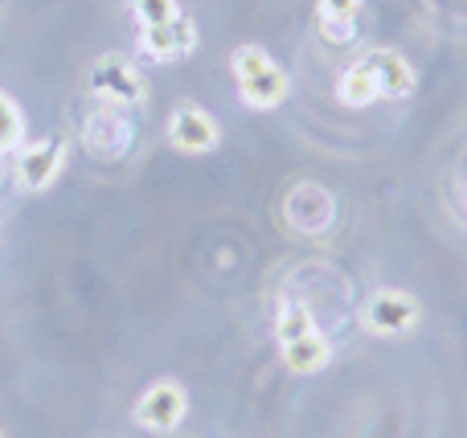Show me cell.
<instances>
[{
	"instance_id": "cell-13",
	"label": "cell",
	"mask_w": 467,
	"mask_h": 438,
	"mask_svg": "<svg viewBox=\"0 0 467 438\" xmlns=\"http://www.w3.org/2000/svg\"><path fill=\"white\" fill-rule=\"evenodd\" d=\"M25 144V111L13 95L0 90V156H13Z\"/></svg>"
},
{
	"instance_id": "cell-7",
	"label": "cell",
	"mask_w": 467,
	"mask_h": 438,
	"mask_svg": "<svg viewBox=\"0 0 467 438\" xmlns=\"http://www.w3.org/2000/svg\"><path fill=\"white\" fill-rule=\"evenodd\" d=\"M283 221H287V229H296L304 238H324L337 226V197L316 180H299L283 197Z\"/></svg>"
},
{
	"instance_id": "cell-12",
	"label": "cell",
	"mask_w": 467,
	"mask_h": 438,
	"mask_svg": "<svg viewBox=\"0 0 467 438\" xmlns=\"http://www.w3.org/2000/svg\"><path fill=\"white\" fill-rule=\"evenodd\" d=\"M361 8H365V0H316V25H320L324 41H332V46L353 41Z\"/></svg>"
},
{
	"instance_id": "cell-5",
	"label": "cell",
	"mask_w": 467,
	"mask_h": 438,
	"mask_svg": "<svg viewBox=\"0 0 467 438\" xmlns=\"http://www.w3.org/2000/svg\"><path fill=\"white\" fill-rule=\"evenodd\" d=\"M82 148L99 160H123L136 148V123L123 107L95 103L82 119Z\"/></svg>"
},
{
	"instance_id": "cell-3",
	"label": "cell",
	"mask_w": 467,
	"mask_h": 438,
	"mask_svg": "<svg viewBox=\"0 0 467 438\" xmlns=\"http://www.w3.org/2000/svg\"><path fill=\"white\" fill-rule=\"evenodd\" d=\"M230 74H234L242 107H250V111H275L291 95L287 70L275 62L266 46H238L230 54Z\"/></svg>"
},
{
	"instance_id": "cell-4",
	"label": "cell",
	"mask_w": 467,
	"mask_h": 438,
	"mask_svg": "<svg viewBox=\"0 0 467 438\" xmlns=\"http://www.w3.org/2000/svg\"><path fill=\"white\" fill-rule=\"evenodd\" d=\"M189 418V393L177 377H161L152 382L131 406V423L148 434H172Z\"/></svg>"
},
{
	"instance_id": "cell-2",
	"label": "cell",
	"mask_w": 467,
	"mask_h": 438,
	"mask_svg": "<svg viewBox=\"0 0 467 438\" xmlns=\"http://www.w3.org/2000/svg\"><path fill=\"white\" fill-rule=\"evenodd\" d=\"M275 341H279L283 365L296 377H316L320 369H328L332 344L324 336V328L316 324L312 308L299 300H283L279 316H275Z\"/></svg>"
},
{
	"instance_id": "cell-15",
	"label": "cell",
	"mask_w": 467,
	"mask_h": 438,
	"mask_svg": "<svg viewBox=\"0 0 467 438\" xmlns=\"http://www.w3.org/2000/svg\"><path fill=\"white\" fill-rule=\"evenodd\" d=\"M0 185H5V156H0Z\"/></svg>"
},
{
	"instance_id": "cell-14",
	"label": "cell",
	"mask_w": 467,
	"mask_h": 438,
	"mask_svg": "<svg viewBox=\"0 0 467 438\" xmlns=\"http://www.w3.org/2000/svg\"><path fill=\"white\" fill-rule=\"evenodd\" d=\"M131 13H136L140 29H152V25H164L181 13L177 0H131Z\"/></svg>"
},
{
	"instance_id": "cell-10",
	"label": "cell",
	"mask_w": 467,
	"mask_h": 438,
	"mask_svg": "<svg viewBox=\"0 0 467 438\" xmlns=\"http://www.w3.org/2000/svg\"><path fill=\"white\" fill-rule=\"evenodd\" d=\"M164 139H169V148L181 156H210L213 148L222 144V127L205 107L177 103L169 111V123H164Z\"/></svg>"
},
{
	"instance_id": "cell-11",
	"label": "cell",
	"mask_w": 467,
	"mask_h": 438,
	"mask_svg": "<svg viewBox=\"0 0 467 438\" xmlns=\"http://www.w3.org/2000/svg\"><path fill=\"white\" fill-rule=\"evenodd\" d=\"M136 49L148 57V62H177V57H189L197 49V25H193V16L177 13L172 21H164V25L140 29Z\"/></svg>"
},
{
	"instance_id": "cell-1",
	"label": "cell",
	"mask_w": 467,
	"mask_h": 438,
	"mask_svg": "<svg viewBox=\"0 0 467 438\" xmlns=\"http://www.w3.org/2000/svg\"><path fill=\"white\" fill-rule=\"evenodd\" d=\"M414 66L398 49H373L361 62H353L337 78V95L345 107H369V103H394V98L414 95Z\"/></svg>"
},
{
	"instance_id": "cell-9",
	"label": "cell",
	"mask_w": 467,
	"mask_h": 438,
	"mask_svg": "<svg viewBox=\"0 0 467 438\" xmlns=\"http://www.w3.org/2000/svg\"><path fill=\"white\" fill-rule=\"evenodd\" d=\"M87 90L95 95V103H111V107H123V111H131V107H140L148 98V87H144V78H140V70L115 54H103L90 66Z\"/></svg>"
},
{
	"instance_id": "cell-16",
	"label": "cell",
	"mask_w": 467,
	"mask_h": 438,
	"mask_svg": "<svg viewBox=\"0 0 467 438\" xmlns=\"http://www.w3.org/2000/svg\"><path fill=\"white\" fill-rule=\"evenodd\" d=\"M0 438H8V434H5V431H0Z\"/></svg>"
},
{
	"instance_id": "cell-6",
	"label": "cell",
	"mask_w": 467,
	"mask_h": 438,
	"mask_svg": "<svg viewBox=\"0 0 467 438\" xmlns=\"http://www.w3.org/2000/svg\"><path fill=\"white\" fill-rule=\"evenodd\" d=\"M419 324H422V303L410 291L386 287V291H373L361 303V328L369 336H381V341H398V336L414 332Z\"/></svg>"
},
{
	"instance_id": "cell-8",
	"label": "cell",
	"mask_w": 467,
	"mask_h": 438,
	"mask_svg": "<svg viewBox=\"0 0 467 438\" xmlns=\"http://www.w3.org/2000/svg\"><path fill=\"white\" fill-rule=\"evenodd\" d=\"M16 160H13V177L25 193H46L66 168V139L62 136H37V139H25L16 148Z\"/></svg>"
}]
</instances>
